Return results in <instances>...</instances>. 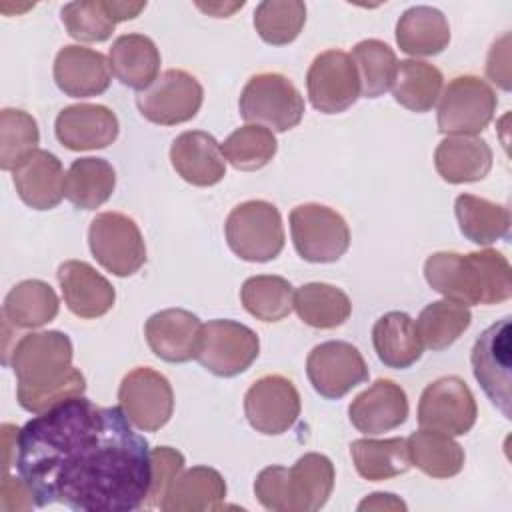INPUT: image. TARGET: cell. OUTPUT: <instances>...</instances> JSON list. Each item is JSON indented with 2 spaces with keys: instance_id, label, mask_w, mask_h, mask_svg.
<instances>
[{
  "instance_id": "obj_19",
  "label": "cell",
  "mask_w": 512,
  "mask_h": 512,
  "mask_svg": "<svg viewBox=\"0 0 512 512\" xmlns=\"http://www.w3.org/2000/svg\"><path fill=\"white\" fill-rule=\"evenodd\" d=\"M118 118L102 104H72L58 112L54 132L68 150H100L118 138Z\"/></svg>"
},
{
  "instance_id": "obj_18",
  "label": "cell",
  "mask_w": 512,
  "mask_h": 512,
  "mask_svg": "<svg viewBox=\"0 0 512 512\" xmlns=\"http://www.w3.org/2000/svg\"><path fill=\"white\" fill-rule=\"evenodd\" d=\"M202 326L196 314L184 308H166L146 320L144 336L154 356L164 362L182 364L196 358Z\"/></svg>"
},
{
  "instance_id": "obj_1",
  "label": "cell",
  "mask_w": 512,
  "mask_h": 512,
  "mask_svg": "<svg viewBox=\"0 0 512 512\" xmlns=\"http://www.w3.org/2000/svg\"><path fill=\"white\" fill-rule=\"evenodd\" d=\"M150 452L120 406L74 396L18 430L14 464L34 506L132 512L150 492Z\"/></svg>"
},
{
  "instance_id": "obj_46",
  "label": "cell",
  "mask_w": 512,
  "mask_h": 512,
  "mask_svg": "<svg viewBox=\"0 0 512 512\" xmlns=\"http://www.w3.org/2000/svg\"><path fill=\"white\" fill-rule=\"evenodd\" d=\"M358 510H406V504L388 492H374L358 504Z\"/></svg>"
},
{
  "instance_id": "obj_15",
  "label": "cell",
  "mask_w": 512,
  "mask_h": 512,
  "mask_svg": "<svg viewBox=\"0 0 512 512\" xmlns=\"http://www.w3.org/2000/svg\"><path fill=\"white\" fill-rule=\"evenodd\" d=\"M306 374L312 388L322 398L338 400L366 382L370 370L356 346L344 340H328L310 350Z\"/></svg>"
},
{
  "instance_id": "obj_48",
  "label": "cell",
  "mask_w": 512,
  "mask_h": 512,
  "mask_svg": "<svg viewBox=\"0 0 512 512\" xmlns=\"http://www.w3.org/2000/svg\"><path fill=\"white\" fill-rule=\"evenodd\" d=\"M242 6H244L242 0H240V2H234V4H222V2H218V4H198L200 10H204V12L212 14V16H216V18H226V16H230L232 12H236V10L242 8Z\"/></svg>"
},
{
  "instance_id": "obj_38",
  "label": "cell",
  "mask_w": 512,
  "mask_h": 512,
  "mask_svg": "<svg viewBox=\"0 0 512 512\" xmlns=\"http://www.w3.org/2000/svg\"><path fill=\"white\" fill-rule=\"evenodd\" d=\"M240 300L254 318L262 322H280L294 308V288L282 276L260 274L242 284Z\"/></svg>"
},
{
  "instance_id": "obj_13",
  "label": "cell",
  "mask_w": 512,
  "mask_h": 512,
  "mask_svg": "<svg viewBox=\"0 0 512 512\" xmlns=\"http://www.w3.org/2000/svg\"><path fill=\"white\" fill-rule=\"evenodd\" d=\"M118 400L132 426L144 432L160 430L174 412V392L168 378L150 366H136L122 378Z\"/></svg>"
},
{
  "instance_id": "obj_21",
  "label": "cell",
  "mask_w": 512,
  "mask_h": 512,
  "mask_svg": "<svg viewBox=\"0 0 512 512\" xmlns=\"http://www.w3.org/2000/svg\"><path fill=\"white\" fill-rule=\"evenodd\" d=\"M110 64L98 50L70 44L54 60V82L70 98H90L108 90Z\"/></svg>"
},
{
  "instance_id": "obj_11",
  "label": "cell",
  "mask_w": 512,
  "mask_h": 512,
  "mask_svg": "<svg viewBox=\"0 0 512 512\" xmlns=\"http://www.w3.org/2000/svg\"><path fill=\"white\" fill-rule=\"evenodd\" d=\"M204 100L202 84L186 70L170 68L162 72L146 90L138 92L140 114L160 126H174L192 120Z\"/></svg>"
},
{
  "instance_id": "obj_35",
  "label": "cell",
  "mask_w": 512,
  "mask_h": 512,
  "mask_svg": "<svg viewBox=\"0 0 512 512\" xmlns=\"http://www.w3.org/2000/svg\"><path fill=\"white\" fill-rule=\"evenodd\" d=\"M442 72L424 60H400L392 84L394 100L412 112H428L442 94Z\"/></svg>"
},
{
  "instance_id": "obj_16",
  "label": "cell",
  "mask_w": 512,
  "mask_h": 512,
  "mask_svg": "<svg viewBox=\"0 0 512 512\" xmlns=\"http://www.w3.org/2000/svg\"><path fill=\"white\" fill-rule=\"evenodd\" d=\"M312 106L322 114H340L360 98V78L348 52L330 48L320 52L306 74Z\"/></svg>"
},
{
  "instance_id": "obj_6",
  "label": "cell",
  "mask_w": 512,
  "mask_h": 512,
  "mask_svg": "<svg viewBox=\"0 0 512 512\" xmlns=\"http://www.w3.org/2000/svg\"><path fill=\"white\" fill-rule=\"evenodd\" d=\"M230 250L246 262L274 260L284 248V226L278 208L266 200L234 206L224 224Z\"/></svg>"
},
{
  "instance_id": "obj_7",
  "label": "cell",
  "mask_w": 512,
  "mask_h": 512,
  "mask_svg": "<svg viewBox=\"0 0 512 512\" xmlns=\"http://www.w3.org/2000/svg\"><path fill=\"white\" fill-rule=\"evenodd\" d=\"M496 106V92L486 80L456 76L440 94L438 130L446 136H476L492 122Z\"/></svg>"
},
{
  "instance_id": "obj_32",
  "label": "cell",
  "mask_w": 512,
  "mask_h": 512,
  "mask_svg": "<svg viewBox=\"0 0 512 512\" xmlns=\"http://www.w3.org/2000/svg\"><path fill=\"white\" fill-rule=\"evenodd\" d=\"M350 456L356 472L370 482H382L400 476L412 466L406 438H360L350 444Z\"/></svg>"
},
{
  "instance_id": "obj_17",
  "label": "cell",
  "mask_w": 512,
  "mask_h": 512,
  "mask_svg": "<svg viewBox=\"0 0 512 512\" xmlns=\"http://www.w3.org/2000/svg\"><path fill=\"white\" fill-rule=\"evenodd\" d=\"M244 414L256 432L266 436L284 434L300 416V394L290 378L266 374L248 388Z\"/></svg>"
},
{
  "instance_id": "obj_39",
  "label": "cell",
  "mask_w": 512,
  "mask_h": 512,
  "mask_svg": "<svg viewBox=\"0 0 512 512\" xmlns=\"http://www.w3.org/2000/svg\"><path fill=\"white\" fill-rule=\"evenodd\" d=\"M350 56L360 78V96L378 98L392 88L398 60L386 42L376 38L362 40L352 48Z\"/></svg>"
},
{
  "instance_id": "obj_5",
  "label": "cell",
  "mask_w": 512,
  "mask_h": 512,
  "mask_svg": "<svg viewBox=\"0 0 512 512\" xmlns=\"http://www.w3.org/2000/svg\"><path fill=\"white\" fill-rule=\"evenodd\" d=\"M240 116L274 132H286L300 124L304 98L290 78L278 72L254 74L240 92Z\"/></svg>"
},
{
  "instance_id": "obj_30",
  "label": "cell",
  "mask_w": 512,
  "mask_h": 512,
  "mask_svg": "<svg viewBox=\"0 0 512 512\" xmlns=\"http://www.w3.org/2000/svg\"><path fill=\"white\" fill-rule=\"evenodd\" d=\"M60 302L44 280H22L4 298V320L16 328H40L56 318Z\"/></svg>"
},
{
  "instance_id": "obj_43",
  "label": "cell",
  "mask_w": 512,
  "mask_h": 512,
  "mask_svg": "<svg viewBox=\"0 0 512 512\" xmlns=\"http://www.w3.org/2000/svg\"><path fill=\"white\" fill-rule=\"evenodd\" d=\"M60 14L66 32L80 42H104L116 28L108 0L68 2Z\"/></svg>"
},
{
  "instance_id": "obj_29",
  "label": "cell",
  "mask_w": 512,
  "mask_h": 512,
  "mask_svg": "<svg viewBox=\"0 0 512 512\" xmlns=\"http://www.w3.org/2000/svg\"><path fill=\"white\" fill-rule=\"evenodd\" d=\"M450 42L446 16L432 6L408 8L396 24V44L410 56L440 54Z\"/></svg>"
},
{
  "instance_id": "obj_24",
  "label": "cell",
  "mask_w": 512,
  "mask_h": 512,
  "mask_svg": "<svg viewBox=\"0 0 512 512\" xmlns=\"http://www.w3.org/2000/svg\"><path fill=\"white\" fill-rule=\"evenodd\" d=\"M170 162L182 180L194 186H214L226 176V162L216 138L204 130H188L174 138Z\"/></svg>"
},
{
  "instance_id": "obj_23",
  "label": "cell",
  "mask_w": 512,
  "mask_h": 512,
  "mask_svg": "<svg viewBox=\"0 0 512 512\" xmlns=\"http://www.w3.org/2000/svg\"><path fill=\"white\" fill-rule=\"evenodd\" d=\"M12 180L22 202L34 210H50L60 204L66 190V174L58 156L34 150L14 170Z\"/></svg>"
},
{
  "instance_id": "obj_2",
  "label": "cell",
  "mask_w": 512,
  "mask_h": 512,
  "mask_svg": "<svg viewBox=\"0 0 512 512\" xmlns=\"http://www.w3.org/2000/svg\"><path fill=\"white\" fill-rule=\"evenodd\" d=\"M72 356V342L60 330L22 336L10 360L18 380V404L32 414H42L68 398L82 396L86 380L72 366Z\"/></svg>"
},
{
  "instance_id": "obj_28",
  "label": "cell",
  "mask_w": 512,
  "mask_h": 512,
  "mask_svg": "<svg viewBox=\"0 0 512 512\" xmlns=\"http://www.w3.org/2000/svg\"><path fill=\"white\" fill-rule=\"evenodd\" d=\"M372 344L386 368L404 370L416 364L424 352L414 320L406 312H386L372 328Z\"/></svg>"
},
{
  "instance_id": "obj_47",
  "label": "cell",
  "mask_w": 512,
  "mask_h": 512,
  "mask_svg": "<svg viewBox=\"0 0 512 512\" xmlns=\"http://www.w3.org/2000/svg\"><path fill=\"white\" fill-rule=\"evenodd\" d=\"M108 6H110V12L114 16L116 22H122V20H132L136 18L144 8H146V2H118V0H108Z\"/></svg>"
},
{
  "instance_id": "obj_41",
  "label": "cell",
  "mask_w": 512,
  "mask_h": 512,
  "mask_svg": "<svg viewBox=\"0 0 512 512\" xmlns=\"http://www.w3.org/2000/svg\"><path fill=\"white\" fill-rule=\"evenodd\" d=\"M304 22L306 4L300 0H264L254 10V28L258 36L272 46L294 42Z\"/></svg>"
},
{
  "instance_id": "obj_14",
  "label": "cell",
  "mask_w": 512,
  "mask_h": 512,
  "mask_svg": "<svg viewBox=\"0 0 512 512\" xmlns=\"http://www.w3.org/2000/svg\"><path fill=\"white\" fill-rule=\"evenodd\" d=\"M510 318H502L488 326L474 342L470 360L472 372L488 400L510 418V358H512Z\"/></svg>"
},
{
  "instance_id": "obj_4",
  "label": "cell",
  "mask_w": 512,
  "mask_h": 512,
  "mask_svg": "<svg viewBox=\"0 0 512 512\" xmlns=\"http://www.w3.org/2000/svg\"><path fill=\"white\" fill-rule=\"evenodd\" d=\"M334 488V464L328 456L308 452L290 468L268 466L254 480L258 502L272 512H316Z\"/></svg>"
},
{
  "instance_id": "obj_20",
  "label": "cell",
  "mask_w": 512,
  "mask_h": 512,
  "mask_svg": "<svg viewBox=\"0 0 512 512\" xmlns=\"http://www.w3.org/2000/svg\"><path fill=\"white\" fill-rule=\"evenodd\" d=\"M348 416L352 426L364 434L394 430L408 418L406 392L394 380L378 378L352 400Z\"/></svg>"
},
{
  "instance_id": "obj_26",
  "label": "cell",
  "mask_w": 512,
  "mask_h": 512,
  "mask_svg": "<svg viewBox=\"0 0 512 512\" xmlns=\"http://www.w3.org/2000/svg\"><path fill=\"white\" fill-rule=\"evenodd\" d=\"M434 166L450 184L478 182L492 168V150L486 140L476 136H446L436 146Z\"/></svg>"
},
{
  "instance_id": "obj_27",
  "label": "cell",
  "mask_w": 512,
  "mask_h": 512,
  "mask_svg": "<svg viewBox=\"0 0 512 512\" xmlns=\"http://www.w3.org/2000/svg\"><path fill=\"white\" fill-rule=\"evenodd\" d=\"M160 52L144 34H122L112 42L108 64L116 80L138 92L146 90L160 72Z\"/></svg>"
},
{
  "instance_id": "obj_42",
  "label": "cell",
  "mask_w": 512,
  "mask_h": 512,
  "mask_svg": "<svg viewBox=\"0 0 512 512\" xmlns=\"http://www.w3.org/2000/svg\"><path fill=\"white\" fill-rule=\"evenodd\" d=\"M40 132L36 120L20 108L0 112V168L14 170L26 156L38 150Z\"/></svg>"
},
{
  "instance_id": "obj_34",
  "label": "cell",
  "mask_w": 512,
  "mask_h": 512,
  "mask_svg": "<svg viewBox=\"0 0 512 512\" xmlns=\"http://www.w3.org/2000/svg\"><path fill=\"white\" fill-rule=\"evenodd\" d=\"M470 322L472 312L466 304L444 298L430 302L426 308H422L414 326L422 346L432 352H440L452 346L468 330Z\"/></svg>"
},
{
  "instance_id": "obj_33",
  "label": "cell",
  "mask_w": 512,
  "mask_h": 512,
  "mask_svg": "<svg viewBox=\"0 0 512 512\" xmlns=\"http://www.w3.org/2000/svg\"><path fill=\"white\" fill-rule=\"evenodd\" d=\"M294 310L304 324L330 330L348 320L352 304L348 294L338 286L326 282H308L294 290Z\"/></svg>"
},
{
  "instance_id": "obj_40",
  "label": "cell",
  "mask_w": 512,
  "mask_h": 512,
  "mask_svg": "<svg viewBox=\"0 0 512 512\" xmlns=\"http://www.w3.org/2000/svg\"><path fill=\"white\" fill-rule=\"evenodd\" d=\"M220 150H222V156L236 170L254 172L264 168L274 158L278 150V142L272 130L258 124H246L236 128L220 144Z\"/></svg>"
},
{
  "instance_id": "obj_8",
  "label": "cell",
  "mask_w": 512,
  "mask_h": 512,
  "mask_svg": "<svg viewBox=\"0 0 512 512\" xmlns=\"http://www.w3.org/2000/svg\"><path fill=\"white\" fill-rule=\"evenodd\" d=\"M290 234L300 258L316 264L340 260L350 246V228L342 214L316 202L292 208Z\"/></svg>"
},
{
  "instance_id": "obj_45",
  "label": "cell",
  "mask_w": 512,
  "mask_h": 512,
  "mask_svg": "<svg viewBox=\"0 0 512 512\" xmlns=\"http://www.w3.org/2000/svg\"><path fill=\"white\" fill-rule=\"evenodd\" d=\"M488 78L498 84L502 90H510V36L504 34L490 48L486 60Z\"/></svg>"
},
{
  "instance_id": "obj_36",
  "label": "cell",
  "mask_w": 512,
  "mask_h": 512,
  "mask_svg": "<svg viewBox=\"0 0 512 512\" xmlns=\"http://www.w3.org/2000/svg\"><path fill=\"white\" fill-rule=\"evenodd\" d=\"M454 212L460 232L474 244L488 246L508 236L510 212L502 204L472 194H460L454 202Z\"/></svg>"
},
{
  "instance_id": "obj_9",
  "label": "cell",
  "mask_w": 512,
  "mask_h": 512,
  "mask_svg": "<svg viewBox=\"0 0 512 512\" xmlns=\"http://www.w3.org/2000/svg\"><path fill=\"white\" fill-rule=\"evenodd\" d=\"M88 244L102 268L114 276H132L146 262V244L138 224L122 212H102L90 222Z\"/></svg>"
},
{
  "instance_id": "obj_25",
  "label": "cell",
  "mask_w": 512,
  "mask_h": 512,
  "mask_svg": "<svg viewBox=\"0 0 512 512\" xmlns=\"http://www.w3.org/2000/svg\"><path fill=\"white\" fill-rule=\"evenodd\" d=\"M226 482L218 470L194 466L182 470L168 486L160 510L164 512H210L222 510Z\"/></svg>"
},
{
  "instance_id": "obj_37",
  "label": "cell",
  "mask_w": 512,
  "mask_h": 512,
  "mask_svg": "<svg viewBox=\"0 0 512 512\" xmlns=\"http://www.w3.org/2000/svg\"><path fill=\"white\" fill-rule=\"evenodd\" d=\"M406 442L412 466L432 478H452L464 468V450L448 434L420 428Z\"/></svg>"
},
{
  "instance_id": "obj_3",
  "label": "cell",
  "mask_w": 512,
  "mask_h": 512,
  "mask_svg": "<svg viewBox=\"0 0 512 512\" xmlns=\"http://www.w3.org/2000/svg\"><path fill=\"white\" fill-rule=\"evenodd\" d=\"M424 278L432 290L466 306H492L512 296L510 264L492 248L470 254L434 252L424 262Z\"/></svg>"
},
{
  "instance_id": "obj_31",
  "label": "cell",
  "mask_w": 512,
  "mask_h": 512,
  "mask_svg": "<svg viewBox=\"0 0 512 512\" xmlns=\"http://www.w3.org/2000/svg\"><path fill=\"white\" fill-rule=\"evenodd\" d=\"M116 188V172L104 158H78L66 172L64 196L80 210L100 208Z\"/></svg>"
},
{
  "instance_id": "obj_12",
  "label": "cell",
  "mask_w": 512,
  "mask_h": 512,
  "mask_svg": "<svg viewBox=\"0 0 512 512\" xmlns=\"http://www.w3.org/2000/svg\"><path fill=\"white\" fill-rule=\"evenodd\" d=\"M478 416L476 400L468 384L458 376H442L430 382L418 402V424L448 436L472 430Z\"/></svg>"
},
{
  "instance_id": "obj_22",
  "label": "cell",
  "mask_w": 512,
  "mask_h": 512,
  "mask_svg": "<svg viewBox=\"0 0 512 512\" xmlns=\"http://www.w3.org/2000/svg\"><path fill=\"white\" fill-rule=\"evenodd\" d=\"M56 276L68 310L78 318H100L114 306V286L88 262L66 260Z\"/></svg>"
},
{
  "instance_id": "obj_10",
  "label": "cell",
  "mask_w": 512,
  "mask_h": 512,
  "mask_svg": "<svg viewBox=\"0 0 512 512\" xmlns=\"http://www.w3.org/2000/svg\"><path fill=\"white\" fill-rule=\"evenodd\" d=\"M260 340L256 332L236 320H210L202 326L196 360L220 378L242 374L258 358Z\"/></svg>"
},
{
  "instance_id": "obj_44",
  "label": "cell",
  "mask_w": 512,
  "mask_h": 512,
  "mask_svg": "<svg viewBox=\"0 0 512 512\" xmlns=\"http://www.w3.org/2000/svg\"><path fill=\"white\" fill-rule=\"evenodd\" d=\"M152 462V480H150V492L142 508H160V502L170 486V482L184 470V456L170 448V446H158L150 452Z\"/></svg>"
}]
</instances>
